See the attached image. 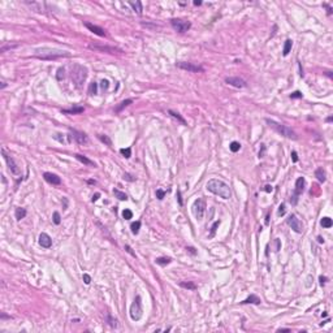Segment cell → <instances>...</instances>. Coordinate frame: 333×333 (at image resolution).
Here are the masks:
<instances>
[{"instance_id":"cell-6","label":"cell","mask_w":333,"mask_h":333,"mask_svg":"<svg viewBox=\"0 0 333 333\" xmlns=\"http://www.w3.org/2000/svg\"><path fill=\"white\" fill-rule=\"evenodd\" d=\"M171 26L178 33H186L187 30L191 28V22L187 20H182V18H173V20H171Z\"/></svg>"},{"instance_id":"cell-4","label":"cell","mask_w":333,"mask_h":333,"mask_svg":"<svg viewBox=\"0 0 333 333\" xmlns=\"http://www.w3.org/2000/svg\"><path fill=\"white\" fill-rule=\"evenodd\" d=\"M70 75H72V81H73V83L75 85V87L81 89L83 82L87 78V69L82 65H74L73 68H72V74Z\"/></svg>"},{"instance_id":"cell-51","label":"cell","mask_w":333,"mask_h":333,"mask_svg":"<svg viewBox=\"0 0 333 333\" xmlns=\"http://www.w3.org/2000/svg\"><path fill=\"white\" fill-rule=\"evenodd\" d=\"M264 190H265V191H267V193H271L272 190H273V187H272L271 185H267V186L264 187Z\"/></svg>"},{"instance_id":"cell-10","label":"cell","mask_w":333,"mask_h":333,"mask_svg":"<svg viewBox=\"0 0 333 333\" xmlns=\"http://www.w3.org/2000/svg\"><path fill=\"white\" fill-rule=\"evenodd\" d=\"M69 138L75 141L78 144H86L89 142V138L83 132H78L75 129H70V134H69Z\"/></svg>"},{"instance_id":"cell-1","label":"cell","mask_w":333,"mask_h":333,"mask_svg":"<svg viewBox=\"0 0 333 333\" xmlns=\"http://www.w3.org/2000/svg\"><path fill=\"white\" fill-rule=\"evenodd\" d=\"M207 190L213 193L215 195H219L223 199H229L232 196L229 185H226L221 180H216V178H212V180H210L207 182Z\"/></svg>"},{"instance_id":"cell-5","label":"cell","mask_w":333,"mask_h":333,"mask_svg":"<svg viewBox=\"0 0 333 333\" xmlns=\"http://www.w3.org/2000/svg\"><path fill=\"white\" fill-rule=\"evenodd\" d=\"M142 315H143V308H142L141 297L137 295L134 299V302H133L132 306H130V317H132V320L137 322V320H139L142 317Z\"/></svg>"},{"instance_id":"cell-28","label":"cell","mask_w":333,"mask_h":333,"mask_svg":"<svg viewBox=\"0 0 333 333\" xmlns=\"http://www.w3.org/2000/svg\"><path fill=\"white\" fill-rule=\"evenodd\" d=\"M155 262H156V264H159V265H166V264H169V263L172 262V259L166 258V256H160V258L155 259Z\"/></svg>"},{"instance_id":"cell-18","label":"cell","mask_w":333,"mask_h":333,"mask_svg":"<svg viewBox=\"0 0 333 333\" xmlns=\"http://www.w3.org/2000/svg\"><path fill=\"white\" fill-rule=\"evenodd\" d=\"M83 111H85L83 107L77 105V107H72V108H69V110H63L61 112L65 115H78V113H82Z\"/></svg>"},{"instance_id":"cell-36","label":"cell","mask_w":333,"mask_h":333,"mask_svg":"<svg viewBox=\"0 0 333 333\" xmlns=\"http://www.w3.org/2000/svg\"><path fill=\"white\" fill-rule=\"evenodd\" d=\"M120 152L122 154V155L125 156L126 159H129V157L132 156V150H130L129 147H128V148H121V150H120Z\"/></svg>"},{"instance_id":"cell-3","label":"cell","mask_w":333,"mask_h":333,"mask_svg":"<svg viewBox=\"0 0 333 333\" xmlns=\"http://www.w3.org/2000/svg\"><path fill=\"white\" fill-rule=\"evenodd\" d=\"M265 122L269 125V128H272L275 132L278 133L280 135H282V137L293 139V141L298 139V135H297V133L294 132V130H292L290 128H287V126L282 125V124H278V122H276V121L269 120V119H265Z\"/></svg>"},{"instance_id":"cell-53","label":"cell","mask_w":333,"mask_h":333,"mask_svg":"<svg viewBox=\"0 0 333 333\" xmlns=\"http://www.w3.org/2000/svg\"><path fill=\"white\" fill-rule=\"evenodd\" d=\"M319 280H320V284H322V285H323V284H325V281H327V277H323V276H320V277H319Z\"/></svg>"},{"instance_id":"cell-45","label":"cell","mask_w":333,"mask_h":333,"mask_svg":"<svg viewBox=\"0 0 333 333\" xmlns=\"http://www.w3.org/2000/svg\"><path fill=\"white\" fill-rule=\"evenodd\" d=\"M100 83H102L100 86H102V89H103V90H107L108 87H110V82H108L107 80H102V82H100Z\"/></svg>"},{"instance_id":"cell-47","label":"cell","mask_w":333,"mask_h":333,"mask_svg":"<svg viewBox=\"0 0 333 333\" xmlns=\"http://www.w3.org/2000/svg\"><path fill=\"white\" fill-rule=\"evenodd\" d=\"M124 180H128V181H135V178L133 176H130L129 173H125L124 174Z\"/></svg>"},{"instance_id":"cell-32","label":"cell","mask_w":333,"mask_h":333,"mask_svg":"<svg viewBox=\"0 0 333 333\" xmlns=\"http://www.w3.org/2000/svg\"><path fill=\"white\" fill-rule=\"evenodd\" d=\"M139 228H141V221H135V223H133L132 225H130V229H132L133 234H138Z\"/></svg>"},{"instance_id":"cell-21","label":"cell","mask_w":333,"mask_h":333,"mask_svg":"<svg viewBox=\"0 0 333 333\" xmlns=\"http://www.w3.org/2000/svg\"><path fill=\"white\" fill-rule=\"evenodd\" d=\"M132 103H133V99H126V100H122V102H121L119 105H117L116 108H115V112H116V113H120V112L122 111L124 108H125V107H128V105H130V104H132Z\"/></svg>"},{"instance_id":"cell-8","label":"cell","mask_w":333,"mask_h":333,"mask_svg":"<svg viewBox=\"0 0 333 333\" xmlns=\"http://www.w3.org/2000/svg\"><path fill=\"white\" fill-rule=\"evenodd\" d=\"M1 154H3V156H4L5 162H7V164H8V168H9L11 173H12V174H14V176H20V174H21L20 166L17 165V163L14 162V159H13V157H12L11 155H8V154H7V151H5L4 148H3V150H1Z\"/></svg>"},{"instance_id":"cell-35","label":"cell","mask_w":333,"mask_h":333,"mask_svg":"<svg viewBox=\"0 0 333 333\" xmlns=\"http://www.w3.org/2000/svg\"><path fill=\"white\" fill-rule=\"evenodd\" d=\"M107 320H108V324H110L112 328H117V325H119V324H117V320L113 319L111 315H108V316H107Z\"/></svg>"},{"instance_id":"cell-46","label":"cell","mask_w":333,"mask_h":333,"mask_svg":"<svg viewBox=\"0 0 333 333\" xmlns=\"http://www.w3.org/2000/svg\"><path fill=\"white\" fill-rule=\"evenodd\" d=\"M83 281H85V284H90L91 282V277L87 273H83Z\"/></svg>"},{"instance_id":"cell-15","label":"cell","mask_w":333,"mask_h":333,"mask_svg":"<svg viewBox=\"0 0 333 333\" xmlns=\"http://www.w3.org/2000/svg\"><path fill=\"white\" fill-rule=\"evenodd\" d=\"M39 245L44 249H50L52 246V238L47 234V233H41L39 236Z\"/></svg>"},{"instance_id":"cell-23","label":"cell","mask_w":333,"mask_h":333,"mask_svg":"<svg viewBox=\"0 0 333 333\" xmlns=\"http://www.w3.org/2000/svg\"><path fill=\"white\" fill-rule=\"evenodd\" d=\"M129 4L132 5L133 11L137 12V14H142V11H143V7H142V3L141 1H129Z\"/></svg>"},{"instance_id":"cell-40","label":"cell","mask_w":333,"mask_h":333,"mask_svg":"<svg viewBox=\"0 0 333 333\" xmlns=\"http://www.w3.org/2000/svg\"><path fill=\"white\" fill-rule=\"evenodd\" d=\"M165 194H166V191H164V190H162V189L156 190V198L157 199H163L165 196Z\"/></svg>"},{"instance_id":"cell-14","label":"cell","mask_w":333,"mask_h":333,"mask_svg":"<svg viewBox=\"0 0 333 333\" xmlns=\"http://www.w3.org/2000/svg\"><path fill=\"white\" fill-rule=\"evenodd\" d=\"M83 25L86 26V28L89 29L91 33H94V34L99 35V37H105V30L103 29V28H100V26H96V25H94V23H90V22H85Z\"/></svg>"},{"instance_id":"cell-57","label":"cell","mask_w":333,"mask_h":333,"mask_svg":"<svg viewBox=\"0 0 333 333\" xmlns=\"http://www.w3.org/2000/svg\"><path fill=\"white\" fill-rule=\"evenodd\" d=\"M201 4H202V1H196V0L194 1V5H201Z\"/></svg>"},{"instance_id":"cell-27","label":"cell","mask_w":333,"mask_h":333,"mask_svg":"<svg viewBox=\"0 0 333 333\" xmlns=\"http://www.w3.org/2000/svg\"><path fill=\"white\" fill-rule=\"evenodd\" d=\"M180 286L184 287V289H189V290H195L196 289V285L194 282H190V281H181L180 282Z\"/></svg>"},{"instance_id":"cell-17","label":"cell","mask_w":333,"mask_h":333,"mask_svg":"<svg viewBox=\"0 0 333 333\" xmlns=\"http://www.w3.org/2000/svg\"><path fill=\"white\" fill-rule=\"evenodd\" d=\"M305 185H306V180L303 177H299L298 180L295 181V190H294V194L299 195L302 194V191L305 190Z\"/></svg>"},{"instance_id":"cell-42","label":"cell","mask_w":333,"mask_h":333,"mask_svg":"<svg viewBox=\"0 0 333 333\" xmlns=\"http://www.w3.org/2000/svg\"><path fill=\"white\" fill-rule=\"evenodd\" d=\"M220 225V221H216L212 225V228H211V234H210V237H213L215 236V232H216V229H217V226Z\"/></svg>"},{"instance_id":"cell-30","label":"cell","mask_w":333,"mask_h":333,"mask_svg":"<svg viewBox=\"0 0 333 333\" xmlns=\"http://www.w3.org/2000/svg\"><path fill=\"white\" fill-rule=\"evenodd\" d=\"M320 224H322L323 228H331L333 223H332V219H329V217H323Z\"/></svg>"},{"instance_id":"cell-29","label":"cell","mask_w":333,"mask_h":333,"mask_svg":"<svg viewBox=\"0 0 333 333\" xmlns=\"http://www.w3.org/2000/svg\"><path fill=\"white\" fill-rule=\"evenodd\" d=\"M89 94L90 95H96L98 94V83L91 82L89 85Z\"/></svg>"},{"instance_id":"cell-50","label":"cell","mask_w":333,"mask_h":333,"mask_svg":"<svg viewBox=\"0 0 333 333\" xmlns=\"http://www.w3.org/2000/svg\"><path fill=\"white\" fill-rule=\"evenodd\" d=\"M125 250L128 251L129 254H132V255H133V256H134V258H135V254L133 253V250H132V247H130V246H128V245H126V246H125Z\"/></svg>"},{"instance_id":"cell-13","label":"cell","mask_w":333,"mask_h":333,"mask_svg":"<svg viewBox=\"0 0 333 333\" xmlns=\"http://www.w3.org/2000/svg\"><path fill=\"white\" fill-rule=\"evenodd\" d=\"M225 82L229 83V85H232V86H234V87H238V89H242V87L247 86L246 81L242 80V78H240V77H226Z\"/></svg>"},{"instance_id":"cell-16","label":"cell","mask_w":333,"mask_h":333,"mask_svg":"<svg viewBox=\"0 0 333 333\" xmlns=\"http://www.w3.org/2000/svg\"><path fill=\"white\" fill-rule=\"evenodd\" d=\"M43 177L47 182L52 184V185H60V184H61V178L59 176H56V174H53V173H50V172L43 173Z\"/></svg>"},{"instance_id":"cell-49","label":"cell","mask_w":333,"mask_h":333,"mask_svg":"<svg viewBox=\"0 0 333 333\" xmlns=\"http://www.w3.org/2000/svg\"><path fill=\"white\" fill-rule=\"evenodd\" d=\"M177 201H178V204L182 206V198H181V191H180V190L177 191Z\"/></svg>"},{"instance_id":"cell-12","label":"cell","mask_w":333,"mask_h":333,"mask_svg":"<svg viewBox=\"0 0 333 333\" xmlns=\"http://www.w3.org/2000/svg\"><path fill=\"white\" fill-rule=\"evenodd\" d=\"M90 50H95L99 52H107V53H115V52H122L119 48L115 47H108V46H100V44H89Z\"/></svg>"},{"instance_id":"cell-9","label":"cell","mask_w":333,"mask_h":333,"mask_svg":"<svg viewBox=\"0 0 333 333\" xmlns=\"http://www.w3.org/2000/svg\"><path fill=\"white\" fill-rule=\"evenodd\" d=\"M177 68L184 69L187 72H193V73H198V72H204V69L201 65H196L194 63H186V61H180L176 64Z\"/></svg>"},{"instance_id":"cell-55","label":"cell","mask_w":333,"mask_h":333,"mask_svg":"<svg viewBox=\"0 0 333 333\" xmlns=\"http://www.w3.org/2000/svg\"><path fill=\"white\" fill-rule=\"evenodd\" d=\"M281 331H290V329L289 328H280L278 329V332H281Z\"/></svg>"},{"instance_id":"cell-56","label":"cell","mask_w":333,"mask_h":333,"mask_svg":"<svg viewBox=\"0 0 333 333\" xmlns=\"http://www.w3.org/2000/svg\"><path fill=\"white\" fill-rule=\"evenodd\" d=\"M317 240H319V242H320V243H324V240H323L322 237H317Z\"/></svg>"},{"instance_id":"cell-25","label":"cell","mask_w":333,"mask_h":333,"mask_svg":"<svg viewBox=\"0 0 333 333\" xmlns=\"http://www.w3.org/2000/svg\"><path fill=\"white\" fill-rule=\"evenodd\" d=\"M26 210L25 208H22V207H18V208H16V211H14V216H16V219L17 220H22L23 217L26 216Z\"/></svg>"},{"instance_id":"cell-39","label":"cell","mask_w":333,"mask_h":333,"mask_svg":"<svg viewBox=\"0 0 333 333\" xmlns=\"http://www.w3.org/2000/svg\"><path fill=\"white\" fill-rule=\"evenodd\" d=\"M53 223L56 224V225H59L60 223H61V216H60V213L59 212H53Z\"/></svg>"},{"instance_id":"cell-37","label":"cell","mask_w":333,"mask_h":333,"mask_svg":"<svg viewBox=\"0 0 333 333\" xmlns=\"http://www.w3.org/2000/svg\"><path fill=\"white\" fill-rule=\"evenodd\" d=\"M18 47V43H13V44H7V46H3L1 48H0V51L1 52H5L7 50H12V48H16Z\"/></svg>"},{"instance_id":"cell-22","label":"cell","mask_w":333,"mask_h":333,"mask_svg":"<svg viewBox=\"0 0 333 333\" xmlns=\"http://www.w3.org/2000/svg\"><path fill=\"white\" fill-rule=\"evenodd\" d=\"M260 302H262V299L259 298L258 295H255V294H251L249 298H246L245 299L242 303H253V305H260Z\"/></svg>"},{"instance_id":"cell-41","label":"cell","mask_w":333,"mask_h":333,"mask_svg":"<svg viewBox=\"0 0 333 333\" xmlns=\"http://www.w3.org/2000/svg\"><path fill=\"white\" fill-rule=\"evenodd\" d=\"M64 78V68H59L57 69V80L61 81Z\"/></svg>"},{"instance_id":"cell-34","label":"cell","mask_w":333,"mask_h":333,"mask_svg":"<svg viewBox=\"0 0 333 333\" xmlns=\"http://www.w3.org/2000/svg\"><path fill=\"white\" fill-rule=\"evenodd\" d=\"M98 138L100 139V141L103 142V143H105V144H108V146H111L112 144V141L110 138H108V135H103V134H98Z\"/></svg>"},{"instance_id":"cell-52","label":"cell","mask_w":333,"mask_h":333,"mask_svg":"<svg viewBox=\"0 0 333 333\" xmlns=\"http://www.w3.org/2000/svg\"><path fill=\"white\" fill-rule=\"evenodd\" d=\"M99 196H100V194H99V193H96L95 195H92V202L98 201V199H99Z\"/></svg>"},{"instance_id":"cell-20","label":"cell","mask_w":333,"mask_h":333,"mask_svg":"<svg viewBox=\"0 0 333 333\" xmlns=\"http://www.w3.org/2000/svg\"><path fill=\"white\" fill-rule=\"evenodd\" d=\"M315 177L317 178V181H319V182H325V180H327L325 171H324L323 168H317L316 171H315Z\"/></svg>"},{"instance_id":"cell-19","label":"cell","mask_w":333,"mask_h":333,"mask_svg":"<svg viewBox=\"0 0 333 333\" xmlns=\"http://www.w3.org/2000/svg\"><path fill=\"white\" fill-rule=\"evenodd\" d=\"M74 157L77 160H80L81 163H83L85 165H90V166H95V163L92 162V160H90V159H87L86 156L85 155H81V154H75L74 155Z\"/></svg>"},{"instance_id":"cell-44","label":"cell","mask_w":333,"mask_h":333,"mask_svg":"<svg viewBox=\"0 0 333 333\" xmlns=\"http://www.w3.org/2000/svg\"><path fill=\"white\" fill-rule=\"evenodd\" d=\"M302 96H303V95H302V92H301V91H294L293 94H290V98H292V99H295V98H302Z\"/></svg>"},{"instance_id":"cell-43","label":"cell","mask_w":333,"mask_h":333,"mask_svg":"<svg viewBox=\"0 0 333 333\" xmlns=\"http://www.w3.org/2000/svg\"><path fill=\"white\" fill-rule=\"evenodd\" d=\"M285 212H286V210H285V204H280V207H278V215L280 216H282V215H285Z\"/></svg>"},{"instance_id":"cell-48","label":"cell","mask_w":333,"mask_h":333,"mask_svg":"<svg viewBox=\"0 0 333 333\" xmlns=\"http://www.w3.org/2000/svg\"><path fill=\"white\" fill-rule=\"evenodd\" d=\"M292 159H293V162H294V163L298 162V155H297L295 151H292Z\"/></svg>"},{"instance_id":"cell-54","label":"cell","mask_w":333,"mask_h":333,"mask_svg":"<svg viewBox=\"0 0 333 333\" xmlns=\"http://www.w3.org/2000/svg\"><path fill=\"white\" fill-rule=\"evenodd\" d=\"M332 121H333V117H332V116H329L328 119H327V122H332Z\"/></svg>"},{"instance_id":"cell-26","label":"cell","mask_w":333,"mask_h":333,"mask_svg":"<svg viewBox=\"0 0 333 333\" xmlns=\"http://www.w3.org/2000/svg\"><path fill=\"white\" fill-rule=\"evenodd\" d=\"M292 46H293V41H290V39H286L285 41V44H284V50H282V55L284 56H287L290 52V50H292Z\"/></svg>"},{"instance_id":"cell-33","label":"cell","mask_w":333,"mask_h":333,"mask_svg":"<svg viewBox=\"0 0 333 333\" xmlns=\"http://www.w3.org/2000/svg\"><path fill=\"white\" fill-rule=\"evenodd\" d=\"M229 148H231V151H232V152H237V151H240V148H241V144H240V142H237V141L232 142V143H231V146H229Z\"/></svg>"},{"instance_id":"cell-24","label":"cell","mask_w":333,"mask_h":333,"mask_svg":"<svg viewBox=\"0 0 333 333\" xmlns=\"http://www.w3.org/2000/svg\"><path fill=\"white\" fill-rule=\"evenodd\" d=\"M168 113H169V115H171V116H172V117H174V119H176L177 121H180V122H181V124H182V125H187V122H186V121H185V119H184V117H181V115H180V113H178V112H176V111H173V110H169V111H168Z\"/></svg>"},{"instance_id":"cell-11","label":"cell","mask_w":333,"mask_h":333,"mask_svg":"<svg viewBox=\"0 0 333 333\" xmlns=\"http://www.w3.org/2000/svg\"><path fill=\"white\" fill-rule=\"evenodd\" d=\"M286 223H287V225L297 233H302V231H303V225H302V223L299 221V219L295 216V215H290V216L286 219Z\"/></svg>"},{"instance_id":"cell-2","label":"cell","mask_w":333,"mask_h":333,"mask_svg":"<svg viewBox=\"0 0 333 333\" xmlns=\"http://www.w3.org/2000/svg\"><path fill=\"white\" fill-rule=\"evenodd\" d=\"M34 56L38 57V59H42V60H56V59H60V57H70L72 53L68 52V51L43 47V48L35 50Z\"/></svg>"},{"instance_id":"cell-7","label":"cell","mask_w":333,"mask_h":333,"mask_svg":"<svg viewBox=\"0 0 333 333\" xmlns=\"http://www.w3.org/2000/svg\"><path fill=\"white\" fill-rule=\"evenodd\" d=\"M206 208H207V203H206L204 198H198L193 204V211H194V215L198 220H201L202 217L204 216Z\"/></svg>"},{"instance_id":"cell-38","label":"cell","mask_w":333,"mask_h":333,"mask_svg":"<svg viewBox=\"0 0 333 333\" xmlns=\"http://www.w3.org/2000/svg\"><path fill=\"white\" fill-rule=\"evenodd\" d=\"M122 217L125 220H129V219H132L133 217V212L130 210H124L122 211Z\"/></svg>"},{"instance_id":"cell-31","label":"cell","mask_w":333,"mask_h":333,"mask_svg":"<svg viewBox=\"0 0 333 333\" xmlns=\"http://www.w3.org/2000/svg\"><path fill=\"white\" fill-rule=\"evenodd\" d=\"M113 194L116 195L117 198L120 199V201H126V199H128V195H126L125 193L120 191V190H117V189H115V190H113Z\"/></svg>"}]
</instances>
